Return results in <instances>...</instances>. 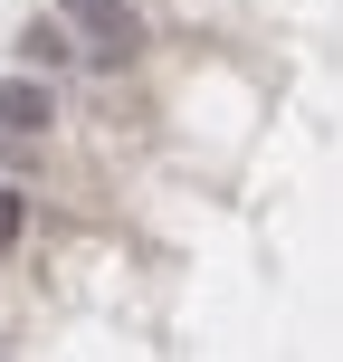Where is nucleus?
Returning a JSON list of instances; mask_svg holds the SVG:
<instances>
[{
  "label": "nucleus",
  "instance_id": "obj_2",
  "mask_svg": "<svg viewBox=\"0 0 343 362\" xmlns=\"http://www.w3.org/2000/svg\"><path fill=\"white\" fill-rule=\"evenodd\" d=\"M48 124H57V86L48 76H29V67L0 76V134H48Z\"/></svg>",
  "mask_w": 343,
  "mask_h": 362
},
{
  "label": "nucleus",
  "instance_id": "obj_1",
  "mask_svg": "<svg viewBox=\"0 0 343 362\" xmlns=\"http://www.w3.org/2000/svg\"><path fill=\"white\" fill-rule=\"evenodd\" d=\"M57 29H67L95 67H134V57H144V19H134V0H57Z\"/></svg>",
  "mask_w": 343,
  "mask_h": 362
},
{
  "label": "nucleus",
  "instance_id": "obj_4",
  "mask_svg": "<svg viewBox=\"0 0 343 362\" xmlns=\"http://www.w3.org/2000/svg\"><path fill=\"white\" fill-rule=\"evenodd\" d=\"M19 229H29V200H19V191H0V248H10Z\"/></svg>",
  "mask_w": 343,
  "mask_h": 362
},
{
  "label": "nucleus",
  "instance_id": "obj_3",
  "mask_svg": "<svg viewBox=\"0 0 343 362\" xmlns=\"http://www.w3.org/2000/svg\"><path fill=\"white\" fill-rule=\"evenodd\" d=\"M19 57H29V76H48V67H67V57H76V38L57 29V19H38V29H29V48H19Z\"/></svg>",
  "mask_w": 343,
  "mask_h": 362
}]
</instances>
